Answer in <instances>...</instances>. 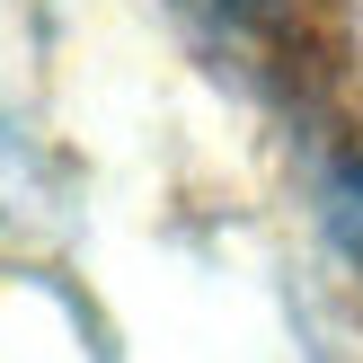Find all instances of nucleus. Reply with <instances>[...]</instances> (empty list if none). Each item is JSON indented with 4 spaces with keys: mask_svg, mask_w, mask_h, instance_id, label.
<instances>
[{
    "mask_svg": "<svg viewBox=\"0 0 363 363\" xmlns=\"http://www.w3.org/2000/svg\"><path fill=\"white\" fill-rule=\"evenodd\" d=\"M328 230H337V248L363 266V160H346V169L328 177Z\"/></svg>",
    "mask_w": 363,
    "mask_h": 363,
    "instance_id": "nucleus-1",
    "label": "nucleus"
},
{
    "mask_svg": "<svg viewBox=\"0 0 363 363\" xmlns=\"http://www.w3.org/2000/svg\"><path fill=\"white\" fill-rule=\"evenodd\" d=\"M177 9H186L195 27H257V18H248V0H177Z\"/></svg>",
    "mask_w": 363,
    "mask_h": 363,
    "instance_id": "nucleus-2",
    "label": "nucleus"
}]
</instances>
